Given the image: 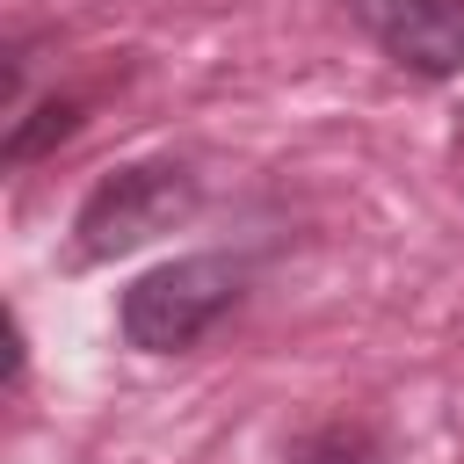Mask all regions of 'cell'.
I'll use <instances>...</instances> for the list:
<instances>
[{"instance_id":"6da1fadb","label":"cell","mask_w":464,"mask_h":464,"mask_svg":"<svg viewBox=\"0 0 464 464\" xmlns=\"http://www.w3.org/2000/svg\"><path fill=\"white\" fill-rule=\"evenodd\" d=\"M246 290V268L225 261V254H181V261H160L145 268L130 290H123V341L145 348V355H174V348H196Z\"/></svg>"},{"instance_id":"7a4b0ae2","label":"cell","mask_w":464,"mask_h":464,"mask_svg":"<svg viewBox=\"0 0 464 464\" xmlns=\"http://www.w3.org/2000/svg\"><path fill=\"white\" fill-rule=\"evenodd\" d=\"M188 210H196V174L181 160H138L87 188V203L72 218V246H80V261H116V254H138L145 239L174 232Z\"/></svg>"},{"instance_id":"3957f363","label":"cell","mask_w":464,"mask_h":464,"mask_svg":"<svg viewBox=\"0 0 464 464\" xmlns=\"http://www.w3.org/2000/svg\"><path fill=\"white\" fill-rule=\"evenodd\" d=\"M348 7L384 44L392 65L420 80H450L464 65V0H348Z\"/></svg>"},{"instance_id":"277c9868","label":"cell","mask_w":464,"mask_h":464,"mask_svg":"<svg viewBox=\"0 0 464 464\" xmlns=\"http://www.w3.org/2000/svg\"><path fill=\"white\" fill-rule=\"evenodd\" d=\"M72 123H80V109H72V102H44L29 123H14V130H7V160H36V152H44L51 138H65Z\"/></svg>"}]
</instances>
